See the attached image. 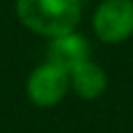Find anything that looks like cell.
<instances>
[{
	"mask_svg": "<svg viewBox=\"0 0 133 133\" xmlns=\"http://www.w3.org/2000/svg\"><path fill=\"white\" fill-rule=\"evenodd\" d=\"M19 21L48 37L71 33L81 19V0H17Z\"/></svg>",
	"mask_w": 133,
	"mask_h": 133,
	"instance_id": "6da1fadb",
	"label": "cell"
},
{
	"mask_svg": "<svg viewBox=\"0 0 133 133\" xmlns=\"http://www.w3.org/2000/svg\"><path fill=\"white\" fill-rule=\"evenodd\" d=\"M94 31L106 44H118L133 33V0H104L94 12Z\"/></svg>",
	"mask_w": 133,
	"mask_h": 133,
	"instance_id": "7a4b0ae2",
	"label": "cell"
},
{
	"mask_svg": "<svg viewBox=\"0 0 133 133\" xmlns=\"http://www.w3.org/2000/svg\"><path fill=\"white\" fill-rule=\"evenodd\" d=\"M69 83H71V79H69L66 71L46 62L29 75L27 96L37 106H54L64 98Z\"/></svg>",
	"mask_w": 133,
	"mask_h": 133,
	"instance_id": "3957f363",
	"label": "cell"
},
{
	"mask_svg": "<svg viewBox=\"0 0 133 133\" xmlns=\"http://www.w3.org/2000/svg\"><path fill=\"white\" fill-rule=\"evenodd\" d=\"M87 54H89V48H87L85 37L75 31L52 37V42L48 46V62L66 73H71L81 62H85Z\"/></svg>",
	"mask_w": 133,
	"mask_h": 133,
	"instance_id": "277c9868",
	"label": "cell"
},
{
	"mask_svg": "<svg viewBox=\"0 0 133 133\" xmlns=\"http://www.w3.org/2000/svg\"><path fill=\"white\" fill-rule=\"evenodd\" d=\"M69 79H71L75 91L85 100H94V98L102 96L106 89V83H108L106 73L91 60H85L77 69H73L69 73Z\"/></svg>",
	"mask_w": 133,
	"mask_h": 133,
	"instance_id": "5b68a950",
	"label": "cell"
}]
</instances>
